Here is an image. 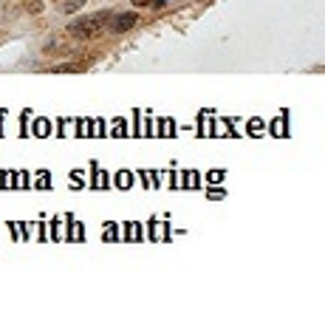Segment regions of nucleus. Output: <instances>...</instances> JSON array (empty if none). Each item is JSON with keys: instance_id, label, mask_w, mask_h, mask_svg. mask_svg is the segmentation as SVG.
<instances>
[{"instance_id": "nucleus-7", "label": "nucleus", "mask_w": 325, "mask_h": 331, "mask_svg": "<svg viewBox=\"0 0 325 331\" xmlns=\"http://www.w3.org/2000/svg\"><path fill=\"white\" fill-rule=\"evenodd\" d=\"M161 3H167V0H153V6H161Z\"/></svg>"}, {"instance_id": "nucleus-6", "label": "nucleus", "mask_w": 325, "mask_h": 331, "mask_svg": "<svg viewBox=\"0 0 325 331\" xmlns=\"http://www.w3.org/2000/svg\"><path fill=\"white\" fill-rule=\"evenodd\" d=\"M133 6H153V0H133Z\"/></svg>"}, {"instance_id": "nucleus-2", "label": "nucleus", "mask_w": 325, "mask_h": 331, "mask_svg": "<svg viewBox=\"0 0 325 331\" xmlns=\"http://www.w3.org/2000/svg\"><path fill=\"white\" fill-rule=\"evenodd\" d=\"M136 23H139V14L136 12H122V14H113L108 29H111L113 34H124V31H130Z\"/></svg>"}, {"instance_id": "nucleus-1", "label": "nucleus", "mask_w": 325, "mask_h": 331, "mask_svg": "<svg viewBox=\"0 0 325 331\" xmlns=\"http://www.w3.org/2000/svg\"><path fill=\"white\" fill-rule=\"evenodd\" d=\"M108 23H111V14L99 12V14H93V17H82V20H77V23H71L68 26V34L74 37V40H93Z\"/></svg>"}, {"instance_id": "nucleus-3", "label": "nucleus", "mask_w": 325, "mask_h": 331, "mask_svg": "<svg viewBox=\"0 0 325 331\" xmlns=\"http://www.w3.org/2000/svg\"><path fill=\"white\" fill-rule=\"evenodd\" d=\"M82 6H85V0H62V12H65V14L80 12Z\"/></svg>"}, {"instance_id": "nucleus-5", "label": "nucleus", "mask_w": 325, "mask_h": 331, "mask_svg": "<svg viewBox=\"0 0 325 331\" xmlns=\"http://www.w3.org/2000/svg\"><path fill=\"white\" fill-rule=\"evenodd\" d=\"M40 9H43V3H37V0H34V3H29V12H34V14H37Z\"/></svg>"}, {"instance_id": "nucleus-4", "label": "nucleus", "mask_w": 325, "mask_h": 331, "mask_svg": "<svg viewBox=\"0 0 325 331\" xmlns=\"http://www.w3.org/2000/svg\"><path fill=\"white\" fill-rule=\"evenodd\" d=\"M85 68V60H80V62H74V65H57V68H51L54 74H71V71H82Z\"/></svg>"}]
</instances>
